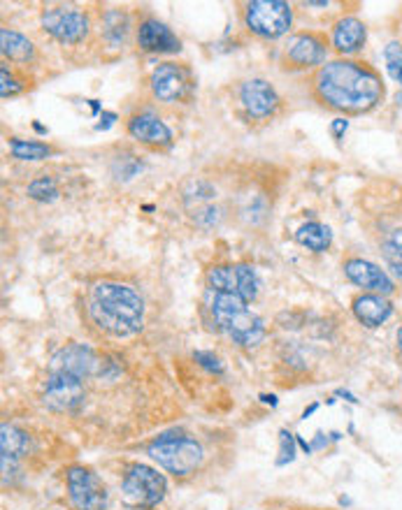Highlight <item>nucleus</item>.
<instances>
[{
	"label": "nucleus",
	"mask_w": 402,
	"mask_h": 510,
	"mask_svg": "<svg viewBox=\"0 0 402 510\" xmlns=\"http://www.w3.org/2000/svg\"><path fill=\"white\" fill-rule=\"evenodd\" d=\"M311 84L323 105L347 114L370 112L384 98V84L379 75L356 61L326 63L319 68Z\"/></svg>",
	"instance_id": "nucleus-1"
},
{
	"label": "nucleus",
	"mask_w": 402,
	"mask_h": 510,
	"mask_svg": "<svg viewBox=\"0 0 402 510\" xmlns=\"http://www.w3.org/2000/svg\"><path fill=\"white\" fill-rule=\"evenodd\" d=\"M89 311L100 330L114 336H130L142 327L145 302L133 288L121 283H98Z\"/></svg>",
	"instance_id": "nucleus-2"
},
{
	"label": "nucleus",
	"mask_w": 402,
	"mask_h": 510,
	"mask_svg": "<svg viewBox=\"0 0 402 510\" xmlns=\"http://www.w3.org/2000/svg\"><path fill=\"white\" fill-rule=\"evenodd\" d=\"M149 458L175 476H188L203 462V448L188 436L166 434L151 443Z\"/></svg>",
	"instance_id": "nucleus-3"
},
{
	"label": "nucleus",
	"mask_w": 402,
	"mask_h": 510,
	"mask_svg": "<svg viewBox=\"0 0 402 510\" xmlns=\"http://www.w3.org/2000/svg\"><path fill=\"white\" fill-rule=\"evenodd\" d=\"M121 492H124V499L129 505L154 508L166 496V478L156 468L145 467V464H133L126 471Z\"/></svg>",
	"instance_id": "nucleus-4"
},
{
	"label": "nucleus",
	"mask_w": 402,
	"mask_h": 510,
	"mask_svg": "<svg viewBox=\"0 0 402 510\" xmlns=\"http://www.w3.org/2000/svg\"><path fill=\"white\" fill-rule=\"evenodd\" d=\"M244 22L252 33L274 40L289 33L293 12L289 3H282V0H254L244 10Z\"/></svg>",
	"instance_id": "nucleus-5"
},
{
	"label": "nucleus",
	"mask_w": 402,
	"mask_h": 510,
	"mask_svg": "<svg viewBox=\"0 0 402 510\" xmlns=\"http://www.w3.org/2000/svg\"><path fill=\"white\" fill-rule=\"evenodd\" d=\"M68 499L75 510H108V489L96 473L84 467L68 468Z\"/></svg>",
	"instance_id": "nucleus-6"
},
{
	"label": "nucleus",
	"mask_w": 402,
	"mask_h": 510,
	"mask_svg": "<svg viewBox=\"0 0 402 510\" xmlns=\"http://www.w3.org/2000/svg\"><path fill=\"white\" fill-rule=\"evenodd\" d=\"M43 26L63 44H77L89 33V19L81 10L70 5L47 7L43 12Z\"/></svg>",
	"instance_id": "nucleus-7"
},
{
	"label": "nucleus",
	"mask_w": 402,
	"mask_h": 510,
	"mask_svg": "<svg viewBox=\"0 0 402 510\" xmlns=\"http://www.w3.org/2000/svg\"><path fill=\"white\" fill-rule=\"evenodd\" d=\"M100 357H98L89 345L70 344L54 353V357L49 362V373H65V376L86 378L96 376V373L100 372Z\"/></svg>",
	"instance_id": "nucleus-8"
},
{
	"label": "nucleus",
	"mask_w": 402,
	"mask_h": 510,
	"mask_svg": "<svg viewBox=\"0 0 402 510\" xmlns=\"http://www.w3.org/2000/svg\"><path fill=\"white\" fill-rule=\"evenodd\" d=\"M149 84L154 96L163 102L184 100L194 89V80H191L188 68L177 63H161L158 68H154Z\"/></svg>",
	"instance_id": "nucleus-9"
},
{
	"label": "nucleus",
	"mask_w": 402,
	"mask_h": 510,
	"mask_svg": "<svg viewBox=\"0 0 402 510\" xmlns=\"http://www.w3.org/2000/svg\"><path fill=\"white\" fill-rule=\"evenodd\" d=\"M84 401V385L81 378L65 376V373H49L44 388V406L52 411H72Z\"/></svg>",
	"instance_id": "nucleus-10"
},
{
	"label": "nucleus",
	"mask_w": 402,
	"mask_h": 510,
	"mask_svg": "<svg viewBox=\"0 0 402 510\" xmlns=\"http://www.w3.org/2000/svg\"><path fill=\"white\" fill-rule=\"evenodd\" d=\"M344 274L349 277V281L356 283L363 290H372L375 295H391L393 293V281L387 271L381 267L372 265L368 260L360 258H351L344 262Z\"/></svg>",
	"instance_id": "nucleus-11"
},
{
	"label": "nucleus",
	"mask_w": 402,
	"mask_h": 510,
	"mask_svg": "<svg viewBox=\"0 0 402 510\" xmlns=\"http://www.w3.org/2000/svg\"><path fill=\"white\" fill-rule=\"evenodd\" d=\"M284 56L293 68H311L326 61V42L314 33H301L289 38L284 47Z\"/></svg>",
	"instance_id": "nucleus-12"
},
{
	"label": "nucleus",
	"mask_w": 402,
	"mask_h": 510,
	"mask_svg": "<svg viewBox=\"0 0 402 510\" xmlns=\"http://www.w3.org/2000/svg\"><path fill=\"white\" fill-rule=\"evenodd\" d=\"M240 100L244 105V109L256 118L273 117L274 109L279 107L277 90L263 80H252L247 84H242Z\"/></svg>",
	"instance_id": "nucleus-13"
},
{
	"label": "nucleus",
	"mask_w": 402,
	"mask_h": 510,
	"mask_svg": "<svg viewBox=\"0 0 402 510\" xmlns=\"http://www.w3.org/2000/svg\"><path fill=\"white\" fill-rule=\"evenodd\" d=\"M129 133L133 139H138V142L142 144H149V146H168V144L172 142L170 128L151 112L135 114L129 121Z\"/></svg>",
	"instance_id": "nucleus-14"
},
{
	"label": "nucleus",
	"mask_w": 402,
	"mask_h": 510,
	"mask_svg": "<svg viewBox=\"0 0 402 510\" xmlns=\"http://www.w3.org/2000/svg\"><path fill=\"white\" fill-rule=\"evenodd\" d=\"M138 42L145 52H154V53L179 52V40L172 35V31L166 26V24L156 22V19H147V22L139 24Z\"/></svg>",
	"instance_id": "nucleus-15"
},
{
	"label": "nucleus",
	"mask_w": 402,
	"mask_h": 510,
	"mask_svg": "<svg viewBox=\"0 0 402 510\" xmlns=\"http://www.w3.org/2000/svg\"><path fill=\"white\" fill-rule=\"evenodd\" d=\"M224 330L228 332L237 344L244 345V348H254V345H258L265 339L263 320L258 318L256 314H252L249 308H244L242 314H237L231 323L225 325Z\"/></svg>",
	"instance_id": "nucleus-16"
},
{
	"label": "nucleus",
	"mask_w": 402,
	"mask_h": 510,
	"mask_svg": "<svg viewBox=\"0 0 402 510\" xmlns=\"http://www.w3.org/2000/svg\"><path fill=\"white\" fill-rule=\"evenodd\" d=\"M393 314V304L381 295H360L354 299V316L365 327H379Z\"/></svg>",
	"instance_id": "nucleus-17"
},
{
	"label": "nucleus",
	"mask_w": 402,
	"mask_h": 510,
	"mask_svg": "<svg viewBox=\"0 0 402 510\" xmlns=\"http://www.w3.org/2000/svg\"><path fill=\"white\" fill-rule=\"evenodd\" d=\"M365 26L356 16H347L335 24L333 44L340 53H356L365 44Z\"/></svg>",
	"instance_id": "nucleus-18"
},
{
	"label": "nucleus",
	"mask_w": 402,
	"mask_h": 510,
	"mask_svg": "<svg viewBox=\"0 0 402 510\" xmlns=\"http://www.w3.org/2000/svg\"><path fill=\"white\" fill-rule=\"evenodd\" d=\"M0 52H3L5 59L14 61V63H28L33 59L35 49H33L31 40L24 38L22 33L3 28L0 31Z\"/></svg>",
	"instance_id": "nucleus-19"
},
{
	"label": "nucleus",
	"mask_w": 402,
	"mask_h": 510,
	"mask_svg": "<svg viewBox=\"0 0 402 510\" xmlns=\"http://www.w3.org/2000/svg\"><path fill=\"white\" fill-rule=\"evenodd\" d=\"M244 308H247V302L237 293H216L215 304H212V314H215L216 323L224 330L225 325L231 323L237 314H242Z\"/></svg>",
	"instance_id": "nucleus-20"
},
{
	"label": "nucleus",
	"mask_w": 402,
	"mask_h": 510,
	"mask_svg": "<svg viewBox=\"0 0 402 510\" xmlns=\"http://www.w3.org/2000/svg\"><path fill=\"white\" fill-rule=\"evenodd\" d=\"M295 240L301 241L305 249L314 250V253H323L333 241V234H330V228L321 223H305L295 232Z\"/></svg>",
	"instance_id": "nucleus-21"
},
{
	"label": "nucleus",
	"mask_w": 402,
	"mask_h": 510,
	"mask_svg": "<svg viewBox=\"0 0 402 510\" xmlns=\"http://www.w3.org/2000/svg\"><path fill=\"white\" fill-rule=\"evenodd\" d=\"M0 448H3V455L7 458H22L28 450V436L26 431H22L14 425H3L0 427Z\"/></svg>",
	"instance_id": "nucleus-22"
},
{
	"label": "nucleus",
	"mask_w": 402,
	"mask_h": 510,
	"mask_svg": "<svg viewBox=\"0 0 402 510\" xmlns=\"http://www.w3.org/2000/svg\"><path fill=\"white\" fill-rule=\"evenodd\" d=\"M209 286L215 288L216 293H237V277L235 267L216 265L207 271Z\"/></svg>",
	"instance_id": "nucleus-23"
},
{
	"label": "nucleus",
	"mask_w": 402,
	"mask_h": 510,
	"mask_svg": "<svg viewBox=\"0 0 402 510\" xmlns=\"http://www.w3.org/2000/svg\"><path fill=\"white\" fill-rule=\"evenodd\" d=\"M10 151L14 158L19 160H43L52 154L47 144L40 142H26V139H12Z\"/></svg>",
	"instance_id": "nucleus-24"
},
{
	"label": "nucleus",
	"mask_w": 402,
	"mask_h": 510,
	"mask_svg": "<svg viewBox=\"0 0 402 510\" xmlns=\"http://www.w3.org/2000/svg\"><path fill=\"white\" fill-rule=\"evenodd\" d=\"M235 277H237V295H240L244 302H252L258 295V279L254 274V269L249 265H237L235 267Z\"/></svg>",
	"instance_id": "nucleus-25"
},
{
	"label": "nucleus",
	"mask_w": 402,
	"mask_h": 510,
	"mask_svg": "<svg viewBox=\"0 0 402 510\" xmlns=\"http://www.w3.org/2000/svg\"><path fill=\"white\" fill-rule=\"evenodd\" d=\"M28 195H31L33 200H40V203H52V200H56V195H59V188H56L52 176H40V179H35L31 186H28Z\"/></svg>",
	"instance_id": "nucleus-26"
},
{
	"label": "nucleus",
	"mask_w": 402,
	"mask_h": 510,
	"mask_svg": "<svg viewBox=\"0 0 402 510\" xmlns=\"http://www.w3.org/2000/svg\"><path fill=\"white\" fill-rule=\"evenodd\" d=\"M126 26H129V22H126V14H121V12L112 10L105 14V35H108L112 42L124 40Z\"/></svg>",
	"instance_id": "nucleus-27"
},
{
	"label": "nucleus",
	"mask_w": 402,
	"mask_h": 510,
	"mask_svg": "<svg viewBox=\"0 0 402 510\" xmlns=\"http://www.w3.org/2000/svg\"><path fill=\"white\" fill-rule=\"evenodd\" d=\"M384 61H387V70L388 75L402 84V44L400 42H391L387 49H384Z\"/></svg>",
	"instance_id": "nucleus-28"
},
{
	"label": "nucleus",
	"mask_w": 402,
	"mask_h": 510,
	"mask_svg": "<svg viewBox=\"0 0 402 510\" xmlns=\"http://www.w3.org/2000/svg\"><path fill=\"white\" fill-rule=\"evenodd\" d=\"M381 253H384V260L388 262V267L396 271V277L402 279V246H397L396 241L387 240L381 244Z\"/></svg>",
	"instance_id": "nucleus-29"
},
{
	"label": "nucleus",
	"mask_w": 402,
	"mask_h": 510,
	"mask_svg": "<svg viewBox=\"0 0 402 510\" xmlns=\"http://www.w3.org/2000/svg\"><path fill=\"white\" fill-rule=\"evenodd\" d=\"M19 90H22V86L16 84L14 77L10 75L7 65H3V68H0V96L10 98V96H16Z\"/></svg>",
	"instance_id": "nucleus-30"
},
{
	"label": "nucleus",
	"mask_w": 402,
	"mask_h": 510,
	"mask_svg": "<svg viewBox=\"0 0 402 510\" xmlns=\"http://www.w3.org/2000/svg\"><path fill=\"white\" fill-rule=\"evenodd\" d=\"M194 360L198 362L200 367H205L207 372L212 373H224V364H221V360L216 355H212V353H194Z\"/></svg>",
	"instance_id": "nucleus-31"
},
{
	"label": "nucleus",
	"mask_w": 402,
	"mask_h": 510,
	"mask_svg": "<svg viewBox=\"0 0 402 510\" xmlns=\"http://www.w3.org/2000/svg\"><path fill=\"white\" fill-rule=\"evenodd\" d=\"M282 459H279V464H284V462H291L293 459V436L289 434V431H282Z\"/></svg>",
	"instance_id": "nucleus-32"
},
{
	"label": "nucleus",
	"mask_w": 402,
	"mask_h": 510,
	"mask_svg": "<svg viewBox=\"0 0 402 510\" xmlns=\"http://www.w3.org/2000/svg\"><path fill=\"white\" fill-rule=\"evenodd\" d=\"M347 126H349V123L344 121V118H338V121L333 123V133H335V137H340V135H342L344 130H347Z\"/></svg>",
	"instance_id": "nucleus-33"
},
{
	"label": "nucleus",
	"mask_w": 402,
	"mask_h": 510,
	"mask_svg": "<svg viewBox=\"0 0 402 510\" xmlns=\"http://www.w3.org/2000/svg\"><path fill=\"white\" fill-rule=\"evenodd\" d=\"M397 348L402 351V327H400V332H397Z\"/></svg>",
	"instance_id": "nucleus-34"
}]
</instances>
